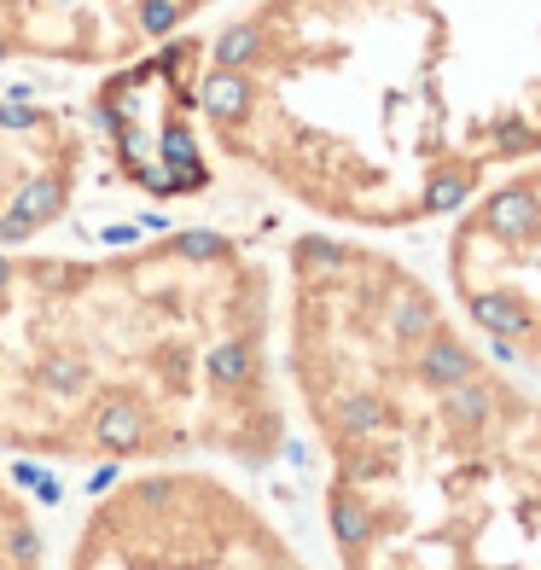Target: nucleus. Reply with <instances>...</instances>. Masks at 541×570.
Masks as SVG:
<instances>
[{
	"mask_svg": "<svg viewBox=\"0 0 541 570\" xmlns=\"http://www.w3.org/2000/svg\"><path fill=\"white\" fill-rule=\"evenodd\" d=\"M180 47L204 158L344 233L443 222L541 158V0H245Z\"/></svg>",
	"mask_w": 541,
	"mask_h": 570,
	"instance_id": "nucleus-1",
	"label": "nucleus"
},
{
	"mask_svg": "<svg viewBox=\"0 0 541 570\" xmlns=\"http://www.w3.org/2000/svg\"><path fill=\"white\" fill-rule=\"evenodd\" d=\"M279 373L338 570H541V391L373 233L286 245Z\"/></svg>",
	"mask_w": 541,
	"mask_h": 570,
	"instance_id": "nucleus-2",
	"label": "nucleus"
},
{
	"mask_svg": "<svg viewBox=\"0 0 541 570\" xmlns=\"http://www.w3.org/2000/svg\"><path fill=\"white\" fill-rule=\"evenodd\" d=\"M274 326V268L222 227L0 250V454L274 465L292 443Z\"/></svg>",
	"mask_w": 541,
	"mask_h": 570,
	"instance_id": "nucleus-3",
	"label": "nucleus"
},
{
	"mask_svg": "<svg viewBox=\"0 0 541 570\" xmlns=\"http://www.w3.org/2000/svg\"><path fill=\"white\" fill-rule=\"evenodd\" d=\"M65 570H315L279 518L210 460L128 465L82 512Z\"/></svg>",
	"mask_w": 541,
	"mask_h": 570,
	"instance_id": "nucleus-4",
	"label": "nucleus"
},
{
	"mask_svg": "<svg viewBox=\"0 0 541 570\" xmlns=\"http://www.w3.org/2000/svg\"><path fill=\"white\" fill-rule=\"evenodd\" d=\"M443 279L472 338L541 384V158L483 180L449 216Z\"/></svg>",
	"mask_w": 541,
	"mask_h": 570,
	"instance_id": "nucleus-5",
	"label": "nucleus"
},
{
	"mask_svg": "<svg viewBox=\"0 0 541 570\" xmlns=\"http://www.w3.org/2000/svg\"><path fill=\"white\" fill-rule=\"evenodd\" d=\"M88 180V128L47 99L0 94V250L41 239Z\"/></svg>",
	"mask_w": 541,
	"mask_h": 570,
	"instance_id": "nucleus-6",
	"label": "nucleus"
},
{
	"mask_svg": "<svg viewBox=\"0 0 541 570\" xmlns=\"http://www.w3.org/2000/svg\"><path fill=\"white\" fill-rule=\"evenodd\" d=\"M0 570H47V535L36 501L7 465H0Z\"/></svg>",
	"mask_w": 541,
	"mask_h": 570,
	"instance_id": "nucleus-7",
	"label": "nucleus"
}]
</instances>
